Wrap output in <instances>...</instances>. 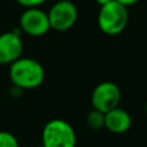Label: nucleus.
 <instances>
[{"mask_svg":"<svg viewBox=\"0 0 147 147\" xmlns=\"http://www.w3.org/2000/svg\"><path fill=\"white\" fill-rule=\"evenodd\" d=\"M10 82L18 88L30 90L42 84L45 70L37 60L30 57H20L9 67Z\"/></svg>","mask_w":147,"mask_h":147,"instance_id":"1","label":"nucleus"},{"mask_svg":"<svg viewBox=\"0 0 147 147\" xmlns=\"http://www.w3.org/2000/svg\"><path fill=\"white\" fill-rule=\"evenodd\" d=\"M42 147H76L77 137L70 123L61 118L48 121L41 132Z\"/></svg>","mask_w":147,"mask_h":147,"instance_id":"2","label":"nucleus"},{"mask_svg":"<svg viewBox=\"0 0 147 147\" xmlns=\"http://www.w3.org/2000/svg\"><path fill=\"white\" fill-rule=\"evenodd\" d=\"M129 21V13L125 6L113 0L100 7L98 13V25L100 30L108 34L115 36L121 33Z\"/></svg>","mask_w":147,"mask_h":147,"instance_id":"3","label":"nucleus"},{"mask_svg":"<svg viewBox=\"0 0 147 147\" xmlns=\"http://www.w3.org/2000/svg\"><path fill=\"white\" fill-rule=\"evenodd\" d=\"M51 29L55 31H67L71 29L78 17L76 6L70 0H57L47 13Z\"/></svg>","mask_w":147,"mask_h":147,"instance_id":"4","label":"nucleus"},{"mask_svg":"<svg viewBox=\"0 0 147 147\" xmlns=\"http://www.w3.org/2000/svg\"><path fill=\"white\" fill-rule=\"evenodd\" d=\"M121 101V90L113 82H102L92 91L91 102L95 110L103 114L118 107Z\"/></svg>","mask_w":147,"mask_h":147,"instance_id":"5","label":"nucleus"},{"mask_svg":"<svg viewBox=\"0 0 147 147\" xmlns=\"http://www.w3.org/2000/svg\"><path fill=\"white\" fill-rule=\"evenodd\" d=\"M51 29L47 13L38 7L26 8L20 17V30L32 37H40Z\"/></svg>","mask_w":147,"mask_h":147,"instance_id":"6","label":"nucleus"},{"mask_svg":"<svg viewBox=\"0 0 147 147\" xmlns=\"http://www.w3.org/2000/svg\"><path fill=\"white\" fill-rule=\"evenodd\" d=\"M23 41L20 33L9 31L0 34V64H11L21 57Z\"/></svg>","mask_w":147,"mask_h":147,"instance_id":"7","label":"nucleus"},{"mask_svg":"<svg viewBox=\"0 0 147 147\" xmlns=\"http://www.w3.org/2000/svg\"><path fill=\"white\" fill-rule=\"evenodd\" d=\"M131 124L132 118L123 108L116 107L105 114V127L111 133H125L131 127Z\"/></svg>","mask_w":147,"mask_h":147,"instance_id":"8","label":"nucleus"},{"mask_svg":"<svg viewBox=\"0 0 147 147\" xmlns=\"http://www.w3.org/2000/svg\"><path fill=\"white\" fill-rule=\"evenodd\" d=\"M86 125L91 130H100L105 127V114L99 110H91L86 116Z\"/></svg>","mask_w":147,"mask_h":147,"instance_id":"9","label":"nucleus"},{"mask_svg":"<svg viewBox=\"0 0 147 147\" xmlns=\"http://www.w3.org/2000/svg\"><path fill=\"white\" fill-rule=\"evenodd\" d=\"M0 147H20L16 137L8 131H0Z\"/></svg>","mask_w":147,"mask_h":147,"instance_id":"10","label":"nucleus"},{"mask_svg":"<svg viewBox=\"0 0 147 147\" xmlns=\"http://www.w3.org/2000/svg\"><path fill=\"white\" fill-rule=\"evenodd\" d=\"M21 6L26 7V8H33V7H38L41 3H44L46 0H16Z\"/></svg>","mask_w":147,"mask_h":147,"instance_id":"11","label":"nucleus"},{"mask_svg":"<svg viewBox=\"0 0 147 147\" xmlns=\"http://www.w3.org/2000/svg\"><path fill=\"white\" fill-rule=\"evenodd\" d=\"M115 1H117L118 3H121V5L125 6V7H127V6H132V5L137 3L139 0H115Z\"/></svg>","mask_w":147,"mask_h":147,"instance_id":"12","label":"nucleus"},{"mask_svg":"<svg viewBox=\"0 0 147 147\" xmlns=\"http://www.w3.org/2000/svg\"><path fill=\"white\" fill-rule=\"evenodd\" d=\"M111 1H113V0H95V2H96L98 5H100V7L103 6V5H107V3L111 2Z\"/></svg>","mask_w":147,"mask_h":147,"instance_id":"13","label":"nucleus"},{"mask_svg":"<svg viewBox=\"0 0 147 147\" xmlns=\"http://www.w3.org/2000/svg\"><path fill=\"white\" fill-rule=\"evenodd\" d=\"M145 108H146V115H147V101H146V107Z\"/></svg>","mask_w":147,"mask_h":147,"instance_id":"14","label":"nucleus"},{"mask_svg":"<svg viewBox=\"0 0 147 147\" xmlns=\"http://www.w3.org/2000/svg\"><path fill=\"white\" fill-rule=\"evenodd\" d=\"M40 147H42V146H40Z\"/></svg>","mask_w":147,"mask_h":147,"instance_id":"15","label":"nucleus"}]
</instances>
